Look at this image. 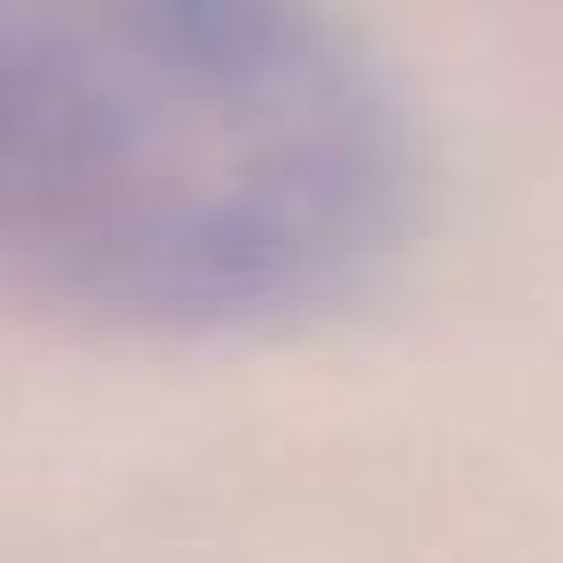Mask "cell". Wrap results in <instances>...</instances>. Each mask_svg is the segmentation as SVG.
I'll return each mask as SVG.
<instances>
[{
    "mask_svg": "<svg viewBox=\"0 0 563 563\" xmlns=\"http://www.w3.org/2000/svg\"><path fill=\"white\" fill-rule=\"evenodd\" d=\"M386 93L309 0H0V263L147 324L347 294L394 240Z\"/></svg>",
    "mask_w": 563,
    "mask_h": 563,
    "instance_id": "cell-1",
    "label": "cell"
}]
</instances>
